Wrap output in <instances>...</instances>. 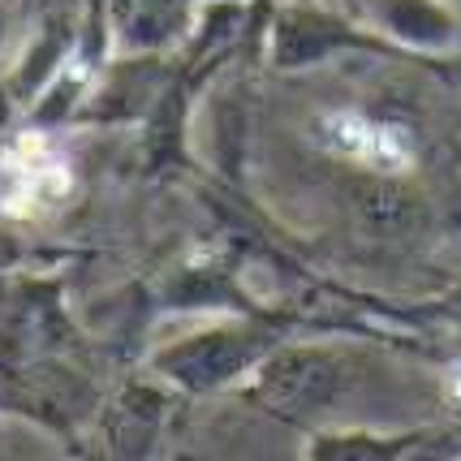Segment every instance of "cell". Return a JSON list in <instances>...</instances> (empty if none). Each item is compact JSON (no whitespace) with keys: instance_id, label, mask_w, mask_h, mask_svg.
<instances>
[{"instance_id":"6da1fadb","label":"cell","mask_w":461,"mask_h":461,"mask_svg":"<svg viewBox=\"0 0 461 461\" xmlns=\"http://www.w3.org/2000/svg\"><path fill=\"white\" fill-rule=\"evenodd\" d=\"M69 190H74V173L57 142H48L43 134H22L18 142L5 147L0 156V212L5 216H18V221L43 216Z\"/></svg>"},{"instance_id":"7a4b0ae2","label":"cell","mask_w":461,"mask_h":461,"mask_svg":"<svg viewBox=\"0 0 461 461\" xmlns=\"http://www.w3.org/2000/svg\"><path fill=\"white\" fill-rule=\"evenodd\" d=\"M323 139L332 142L341 156L371 164V168H405L410 164V147H405V139L397 130L375 125L366 117H354V113L323 117Z\"/></svg>"}]
</instances>
